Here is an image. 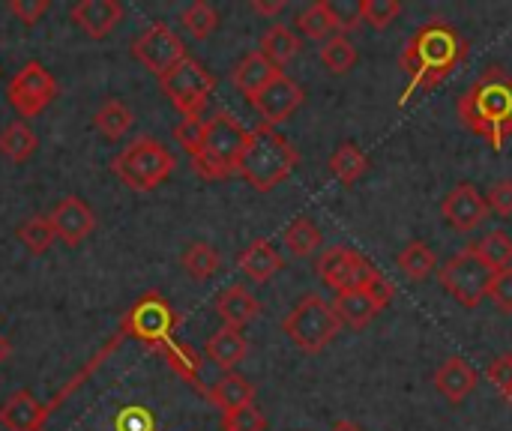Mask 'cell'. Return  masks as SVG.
Segmentation results:
<instances>
[{"instance_id":"6da1fadb","label":"cell","mask_w":512,"mask_h":431,"mask_svg":"<svg viewBox=\"0 0 512 431\" xmlns=\"http://www.w3.org/2000/svg\"><path fill=\"white\" fill-rule=\"evenodd\" d=\"M468 45L459 36V30L447 21H429L423 24L402 51V69L408 72V87L399 105H408L417 93H426L447 81L456 66L465 60Z\"/></svg>"},{"instance_id":"7a4b0ae2","label":"cell","mask_w":512,"mask_h":431,"mask_svg":"<svg viewBox=\"0 0 512 431\" xmlns=\"http://www.w3.org/2000/svg\"><path fill=\"white\" fill-rule=\"evenodd\" d=\"M459 120L495 150L512 135V75L492 66L459 99Z\"/></svg>"},{"instance_id":"3957f363","label":"cell","mask_w":512,"mask_h":431,"mask_svg":"<svg viewBox=\"0 0 512 431\" xmlns=\"http://www.w3.org/2000/svg\"><path fill=\"white\" fill-rule=\"evenodd\" d=\"M297 165H300V153L294 150V144L282 132H276V126L261 123L249 135V147H246L237 171L252 189L270 192L282 180H288Z\"/></svg>"},{"instance_id":"277c9868","label":"cell","mask_w":512,"mask_h":431,"mask_svg":"<svg viewBox=\"0 0 512 431\" xmlns=\"http://www.w3.org/2000/svg\"><path fill=\"white\" fill-rule=\"evenodd\" d=\"M249 135L237 117H231L228 111H216L207 120V132H204V144L198 150V156L192 159L195 174L204 180H225L240 168V159L249 147Z\"/></svg>"},{"instance_id":"5b68a950","label":"cell","mask_w":512,"mask_h":431,"mask_svg":"<svg viewBox=\"0 0 512 431\" xmlns=\"http://www.w3.org/2000/svg\"><path fill=\"white\" fill-rule=\"evenodd\" d=\"M111 168L132 192H153L156 186H162L171 177L174 156L168 153L165 144L144 135V138H135L132 144H126L117 153V159L111 162Z\"/></svg>"},{"instance_id":"8992f818","label":"cell","mask_w":512,"mask_h":431,"mask_svg":"<svg viewBox=\"0 0 512 431\" xmlns=\"http://www.w3.org/2000/svg\"><path fill=\"white\" fill-rule=\"evenodd\" d=\"M282 330L300 351L318 354L339 336L342 321L333 312V303H327L318 294H309L288 312V318L282 321Z\"/></svg>"},{"instance_id":"52a82bcc","label":"cell","mask_w":512,"mask_h":431,"mask_svg":"<svg viewBox=\"0 0 512 431\" xmlns=\"http://www.w3.org/2000/svg\"><path fill=\"white\" fill-rule=\"evenodd\" d=\"M438 279H441V288L453 300H459L465 309H477L489 297L495 270L474 252V246H468V249L456 252L450 261H444Z\"/></svg>"},{"instance_id":"ba28073f","label":"cell","mask_w":512,"mask_h":431,"mask_svg":"<svg viewBox=\"0 0 512 431\" xmlns=\"http://www.w3.org/2000/svg\"><path fill=\"white\" fill-rule=\"evenodd\" d=\"M159 87L183 117H201V111L216 87V78L198 60L186 57L168 75L159 78Z\"/></svg>"},{"instance_id":"9c48e42d","label":"cell","mask_w":512,"mask_h":431,"mask_svg":"<svg viewBox=\"0 0 512 431\" xmlns=\"http://www.w3.org/2000/svg\"><path fill=\"white\" fill-rule=\"evenodd\" d=\"M174 327H177V315H174L171 303L162 300L159 294L141 297L132 306V312L123 318V333H129L138 342H144L150 348H159V351L171 342Z\"/></svg>"},{"instance_id":"30bf717a","label":"cell","mask_w":512,"mask_h":431,"mask_svg":"<svg viewBox=\"0 0 512 431\" xmlns=\"http://www.w3.org/2000/svg\"><path fill=\"white\" fill-rule=\"evenodd\" d=\"M57 96V78L36 60L24 63L6 87V99L9 105L21 114V117H36L42 114Z\"/></svg>"},{"instance_id":"8fae6325","label":"cell","mask_w":512,"mask_h":431,"mask_svg":"<svg viewBox=\"0 0 512 431\" xmlns=\"http://www.w3.org/2000/svg\"><path fill=\"white\" fill-rule=\"evenodd\" d=\"M132 54L135 60L150 69L153 75H168L180 60H186V45L183 39L168 27V24H150L135 42H132Z\"/></svg>"},{"instance_id":"7c38bea8","label":"cell","mask_w":512,"mask_h":431,"mask_svg":"<svg viewBox=\"0 0 512 431\" xmlns=\"http://www.w3.org/2000/svg\"><path fill=\"white\" fill-rule=\"evenodd\" d=\"M318 276L324 285H330L333 291H351V288H366L372 279H378L381 273L354 249L345 246H333L321 255L318 261Z\"/></svg>"},{"instance_id":"4fadbf2b","label":"cell","mask_w":512,"mask_h":431,"mask_svg":"<svg viewBox=\"0 0 512 431\" xmlns=\"http://www.w3.org/2000/svg\"><path fill=\"white\" fill-rule=\"evenodd\" d=\"M303 87L294 81V78H288L285 72H279L255 99H252V105H255V111L261 114V120L267 123V126H276V123H282V120H288L300 105H303Z\"/></svg>"},{"instance_id":"5bb4252c","label":"cell","mask_w":512,"mask_h":431,"mask_svg":"<svg viewBox=\"0 0 512 431\" xmlns=\"http://www.w3.org/2000/svg\"><path fill=\"white\" fill-rule=\"evenodd\" d=\"M441 213H444V219H447L456 231L468 234V231H477V228L486 222L489 204H486L483 192H480L474 183H459V186H453V189L447 192V198L441 201Z\"/></svg>"},{"instance_id":"9a60e30c","label":"cell","mask_w":512,"mask_h":431,"mask_svg":"<svg viewBox=\"0 0 512 431\" xmlns=\"http://www.w3.org/2000/svg\"><path fill=\"white\" fill-rule=\"evenodd\" d=\"M48 219H51V228H54L57 240L66 243V246H78V243L87 240V237L93 234V228H96V213H93L81 198H75V195L63 198V201L48 213Z\"/></svg>"},{"instance_id":"2e32d148","label":"cell","mask_w":512,"mask_h":431,"mask_svg":"<svg viewBox=\"0 0 512 431\" xmlns=\"http://www.w3.org/2000/svg\"><path fill=\"white\" fill-rule=\"evenodd\" d=\"M45 420H48V408L30 390L12 393L0 408V429L6 431H39Z\"/></svg>"},{"instance_id":"e0dca14e","label":"cell","mask_w":512,"mask_h":431,"mask_svg":"<svg viewBox=\"0 0 512 431\" xmlns=\"http://www.w3.org/2000/svg\"><path fill=\"white\" fill-rule=\"evenodd\" d=\"M69 18L93 39H105L123 18V6L117 0H81L69 9Z\"/></svg>"},{"instance_id":"ac0fdd59","label":"cell","mask_w":512,"mask_h":431,"mask_svg":"<svg viewBox=\"0 0 512 431\" xmlns=\"http://www.w3.org/2000/svg\"><path fill=\"white\" fill-rule=\"evenodd\" d=\"M477 372H474V366L468 363V360H462V357H450L438 372H435V387H438V393L447 399V402H453V405H459V402H465L474 390H477Z\"/></svg>"},{"instance_id":"d6986e66","label":"cell","mask_w":512,"mask_h":431,"mask_svg":"<svg viewBox=\"0 0 512 431\" xmlns=\"http://www.w3.org/2000/svg\"><path fill=\"white\" fill-rule=\"evenodd\" d=\"M216 315L222 318L225 327L243 330L246 324H252L261 315V303L243 285H231L216 297Z\"/></svg>"},{"instance_id":"ffe728a7","label":"cell","mask_w":512,"mask_h":431,"mask_svg":"<svg viewBox=\"0 0 512 431\" xmlns=\"http://www.w3.org/2000/svg\"><path fill=\"white\" fill-rule=\"evenodd\" d=\"M279 75V69L261 54V51H249L231 72V84L252 102L273 78Z\"/></svg>"},{"instance_id":"44dd1931","label":"cell","mask_w":512,"mask_h":431,"mask_svg":"<svg viewBox=\"0 0 512 431\" xmlns=\"http://www.w3.org/2000/svg\"><path fill=\"white\" fill-rule=\"evenodd\" d=\"M333 312L339 315L342 324H348L354 330H363L381 312V306L375 303V297L366 288H351V291H336Z\"/></svg>"},{"instance_id":"7402d4cb","label":"cell","mask_w":512,"mask_h":431,"mask_svg":"<svg viewBox=\"0 0 512 431\" xmlns=\"http://www.w3.org/2000/svg\"><path fill=\"white\" fill-rule=\"evenodd\" d=\"M207 360H213L222 372H234L243 360H246V354H249V342H246V336L240 333V330H234V327H222V330H216L210 339H207Z\"/></svg>"},{"instance_id":"603a6c76","label":"cell","mask_w":512,"mask_h":431,"mask_svg":"<svg viewBox=\"0 0 512 431\" xmlns=\"http://www.w3.org/2000/svg\"><path fill=\"white\" fill-rule=\"evenodd\" d=\"M282 267H285V261H282V255L276 252V246L270 240H255L240 255V270L252 282H270Z\"/></svg>"},{"instance_id":"cb8c5ba5","label":"cell","mask_w":512,"mask_h":431,"mask_svg":"<svg viewBox=\"0 0 512 431\" xmlns=\"http://www.w3.org/2000/svg\"><path fill=\"white\" fill-rule=\"evenodd\" d=\"M252 399H255V387L243 375H237V372H225L213 384V390H210V402L222 414H231V411H237L243 405H252Z\"/></svg>"},{"instance_id":"d4e9b609","label":"cell","mask_w":512,"mask_h":431,"mask_svg":"<svg viewBox=\"0 0 512 431\" xmlns=\"http://www.w3.org/2000/svg\"><path fill=\"white\" fill-rule=\"evenodd\" d=\"M303 48V42L297 39V33L291 30V27H285V24H270L267 30H264V36H261V54L276 66V69H282L285 63H291L294 57H297V51Z\"/></svg>"},{"instance_id":"484cf974","label":"cell","mask_w":512,"mask_h":431,"mask_svg":"<svg viewBox=\"0 0 512 431\" xmlns=\"http://www.w3.org/2000/svg\"><path fill=\"white\" fill-rule=\"evenodd\" d=\"M132 123H135V114H132V108L123 99H105L96 108V114H93L96 132L105 135L108 141H120L132 129Z\"/></svg>"},{"instance_id":"4316f807","label":"cell","mask_w":512,"mask_h":431,"mask_svg":"<svg viewBox=\"0 0 512 431\" xmlns=\"http://www.w3.org/2000/svg\"><path fill=\"white\" fill-rule=\"evenodd\" d=\"M366 171H369V156H366L357 144L345 141V144H339V147L333 150V156H330V174H333L342 186H354Z\"/></svg>"},{"instance_id":"83f0119b","label":"cell","mask_w":512,"mask_h":431,"mask_svg":"<svg viewBox=\"0 0 512 431\" xmlns=\"http://www.w3.org/2000/svg\"><path fill=\"white\" fill-rule=\"evenodd\" d=\"M396 267H399L411 282H426V279L435 273L438 258H435V252H432V246H429V243H423V240H411V243L399 252Z\"/></svg>"},{"instance_id":"f1b7e54d","label":"cell","mask_w":512,"mask_h":431,"mask_svg":"<svg viewBox=\"0 0 512 431\" xmlns=\"http://www.w3.org/2000/svg\"><path fill=\"white\" fill-rule=\"evenodd\" d=\"M36 147H39V138L24 120H15L0 132V153L9 162H27L36 153Z\"/></svg>"},{"instance_id":"f546056e","label":"cell","mask_w":512,"mask_h":431,"mask_svg":"<svg viewBox=\"0 0 512 431\" xmlns=\"http://www.w3.org/2000/svg\"><path fill=\"white\" fill-rule=\"evenodd\" d=\"M180 264H183V270H186L195 282H207V279H213V276L219 273L222 258H219V252H216L210 243L195 240V243L186 246V252L180 255Z\"/></svg>"},{"instance_id":"4dcf8cb0","label":"cell","mask_w":512,"mask_h":431,"mask_svg":"<svg viewBox=\"0 0 512 431\" xmlns=\"http://www.w3.org/2000/svg\"><path fill=\"white\" fill-rule=\"evenodd\" d=\"M285 249L294 255V258H309L318 246H321V231L318 225L309 219V216H297L288 228H285Z\"/></svg>"},{"instance_id":"1f68e13d","label":"cell","mask_w":512,"mask_h":431,"mask_svg":"<svg viewBox=\"0 0 512 431\" xmlns=\"http://www.w3.org/2000/svg\"><path fill=\"white\" fill-rule=\"evenodd\" d=\"M474 252H477L495 273L510 270L512 267V237L507 231H501V228H495V231H489L483 240H477V243H474Z\"/></svg>"},{"instance_id":"d6a6232c","label":"cell","mask_w":512,"mask_h":431,"mask_svg":"<svg viewBox=\"0 0 512 431\" xmlns=\"http://www.w3.org/2000/svg\"><path fill=\"white\" fill-rule=\"evenodd\" d=\"M297 27H300V33L303 36H309V39H330V36H336V21H333V12H330V3H324V0H318V3H309L300 15H297Z\"/></svg>"},{"instance_id":"836d02e7","label":"cell","mask_w":512,"mask_h":431,"mask_svg":"<svg viewBox=\"0 0 512 431\" xmlns=\"http://www.w3.org/2000/svg\"><path fill=\"white\" fill-rule=\"evenodd\" d=\"M321 63H324L333 75H348V72L357 66V45H354L348 36L336 33V36H330V39L324 42V48H321Z\"/></svg>"},{"instance_id":"e575fe53","label":"cell","mask_w":512,"mask_h":431,"mask_svg":"<svg viewBox=\"0 0 512 431\" xmlns=\"http://www.w3.org/2000/svg\"><path fill=\"white\" fill-rule=\"evenodd\" d=\"M18 240L27 246V252L42 255V252H48V249L54 246L57 234H54L48 216H30V219H24V222L18 225Z\"/></svg>"},{"instance_id":"d590c367","label":"cell","mask_w":512,"mask_h":431,"mask_svg":"<svg viewBox=\"0 0 512 431\" xmlns=\"http://www.w3.org/2000/svg\"><path fill=\"white\" fill-rule=\"evenodd\" d=\"M180 24H183L195 39H207V36L219 27V12H216L210 3H204V0H195L192 6L183 9Z\"/></svg>"},{"instance_id":"8d00e7d4","label":"cell","mask_w":512,"mask_h":431,"mask_svg":"<svg viewBox=\"0 0 512 431\" xmlns=\"http://www.w3.org/2000/svg\"><path fill=\"white\" fill-rule=\"evenodd\" d=\"M162 354H165L168 366H171L177 375H183V378H189V381H198L201 360H198V354H195L192 348H186V345H180V342H168V345L162 348Z\"/></svg>"},{"instance_id":"74e56055","label":"cell","mask_w":512,"mask_h":431,"mask_svg":"<svg viewBox=\"0 0 512 431\" xmlns=\"http://www.w3.org/2000/svg\"><path fill=\"white\" fill-rule=\"evenodd\" d=\"M402 12V3L399 0H363V24L375 27V30H384L390 27Z\"/></svg>"},{"instance_id":"f35d334b","label":"cell","mask_w":512,"mask_h":431,"mask_svg":"<svg viewBox=\"0 0 512 431\" xmlns=\"http://www.w3.org/2000/svg\"><path fill=\"white\" fill-rule=\"evenodd\" d=\"M204 132H207V120H201V117H183V120L174 126L177 144H180L192 159L198 156V150H201V144H204Z\"/></svg>"},{"instance_id":"ab89813d","label":"cell","mask_w":512,"mask_h":431,"mask_svg":"<svg viewBox=\"0 0 512 431\" xmlns=\"http://www.w3.org/2000/svg\"><path fill=\"white\" fill-rule=\"evenodd\" d=\"M330 12H333V21H336V33L348 36L351 30H357L363 24V0H336L330 3Z\"/></svg>"},{"instance_id":"60d3db41","label":"cell","mask_w":512,"mask_h":431,"mask_svg":"<svg viewBox=\"0 0 512 431\" xmlns=\"http://www.w3.org/2000/svg\"><path fill=\"white\" fill-rule=\"evenodd\" d=\"M267 429V420L264 414L255 408V405H243L231 414H225L222 420V431H264Z\"/></svg>"},{"instance_id":"b9f144b4","label":"cell","mask_w":512,"mask_h":431,"mask_svg":"<svg viewBox=\"0 0 512 431\" xmlns=\"http://www.w3.org/2000/svg\"><path fill=\"white\" fill-rule=\"evenodd\" d=\"M486 204H489V210H495L498 216L512 219V180H498V183L489 189Z\"/></svg>"},{"instance_id":"7bdbcfd3","label":"cell","mask_w":512,"mask_h":431,"mask_svg":"<svg viewBox=\"0 0 512 431\" xmlns=\"http://www.w3.org/2000/svg\"><path fill=\"white\" fill-rule=\"evenodd\" d=\"M9 12L21 24H36L48 12V0H9Z\"/></svg>"},{"instance_id":"ee69618b","label":"cell","mask_w":512,"mask_h":431,"mask_svg":"<svg viewBox=\"0 0 512 431\" xmlns=\"http://www.w3.org/2000/svg\"><path fill=\"white\" fill-rule=\"evenodd\" d=\"M489 297L498 303V309L512 312V267L510 270H501V273H495V279H492V288H489Z\"/></svg>"},{"instance_id":"f6af8a7d","label":"cell","mask_w":512,"mask_h":431,"mask_svg":"<svg viewBox=\"0 0 512 431\" xmlns=\"http://www.w3.org/2000/svg\"><path fill=\"white\" fill-rule=\"evenodd\" d=\"M489 381L507 396L512 393V357H501L489 366Z\"/></svg>"},{"instance_id":"bcb514c9","label":"cell","mask_w":512,"mask_h":431,"mask_svg":"<svg viewBox=\"0 0 512 431\" xmlns=\"http://www.w3.org/2000/svg\"><path fill=\"white\" fill-rule=\"evenodd\" d=\"M288 6V0H252V9L258 12V15H279L282 9Z\"/></svg>"},{"instance_id":"7dc6e473","label":"cell","mask_w":512,"mask_h":431,"mask_svg":"<svg viewBox=\"0 0 512 431\" xmlns=\"http://www.w3.org/2000/svg\"><path fill=\"white\" fill-rule=\"evenodd\" d=\"M9 354H12V345H9V342H6V339L0 336V366H3L6 360H9Z\"/></svg>"},{"instance_id":"c3c4849f","label":"cell","mask_w":512,"mask_h":431,"mask_svg":"<svg viewBox=\"0 0 512 431\" xmlns=\"http://www.w3.org/2000/svg\"><path fill=\"white\" fill-rule=\"evenodd\" d=\"M333 431H363V429H360L357 423H339Z\"/></svg>"},{"instance_id":"681fc988","label":"cell","mask_w":512,"mask_h":431,"mask_svg":"<svg viewBox=\"0 0 512 431\" xmlns=\"http://www.w3.org/2000/svg\"><path fill=\"white\" fill-rule=\"evenodd\" d=\"M510 357H512V354H510Z\"/></svg>"}]
</instances>
